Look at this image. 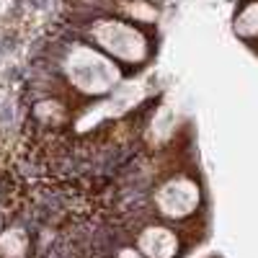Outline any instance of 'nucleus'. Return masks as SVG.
<instances>
[{
  "instance_id": "nucleus-1",
  "label": "nucleus",
  "mask_w": 258,
  "mask_h": 258,
  "mask_svg": "<svg viewBox=\"0 0 258 258\" xmlns=\"http://www.w3.org/2000/svg\"><path fill=\"white\" fill-rule=\"evenodd\" d=\"M64 73L78 91L88 96H103L119 83V68L91 47H73L64 59Z\"/></svg>"
},
{
  "instance_id": "nucleus-2",
  "label": "nucleus",
  "mask_w": 258,
  "mask_h": 258,
  "mask_svg": "<svg viewBox=\"0 0 258 258\" xmlns=\"http://www.w3.org/2000/svg\"><path fill=\"white\" fill-rule=\"evenodd\" d=\"M91 36L103 52H109L111 57H116L121 62L135 64L147 57L145 36L135 26L124 24V21H98L91 29Z\"/></svg>"
},
{
  "instance_id": "nucleus-3",
  "label": "nucleus",
  "mask_w": 258,
  "mask_h": 258,
  "mask_svg": "<svg viewBox=\"0 0 258 258\" xmlns=\"http://www.w3.org/2000/svg\"><path fill=\"white\" fill-rule=\"evenodd\" d=\"M199 207V186L188 176L168 178L155 191V209L168 220H186Z\"/></svg>"
},
{
  "instance_id": "nucleus-4",
  "label": "nucleus",
  "mask_w": 258,
  "mask_h": 258,
  "mask_svg": "<svg viewBox=\"0 0 258 258\" xmlns=\"http://www.w3.org/2000/svg\"><path fill=\"white\" fill-rule=\"evenodd\" d=\"M137 250L145 258H176L178 238H176V232L165 225H150L140 232Z\"/></svg>"
},
{
  "instance_id": "nucleus-5",
  "label": "nucleus",
  "mask_w": 258,
  "mask_h": 258,
  "mask_svg": "<svg viewBox=\"0 0 258 258\" xmlns=\"http://www.w3.org/2000/svg\"><path fill=\"white\" fill-rule=\"evenodd\" d=\"M29 250V235L21 227L0 232V258H24Z\"/></svg>"
},
{
  "instance_id": "nucleus-6",
  "label": "nucleus",
  "mask_w": 258,
  "mask_h": 258,
  "mask_svg": "<svg viewBox=\"0 0 258 258\" xmlns=\"http://www.w3.org/2000/svg\"><path fill=\"white\" fill-rule=\"evenodd\" d=\"M235 31L240 36L250 39V36H258V3H250L240 16L235 21Z\"/></svg>"
},
{
  "instance_id": "nucleus-7",
  "label": "nucleus",
  "mask_w": 258,
  "mask_h": 258,
  "mask_svg": "<svg viewBox=\"0 0 258 258\" xmlns=\"http://www.w3.org/2000/svg\"><path fill=\"white\" fill-rule=\"evenodd\" d=\"M124 8V13L126 16H132L135 21H155V8H150V3H145V0H129V3H124L121 6Z\"/></svg>"
},
{
  "instance_id": "nucleus-8",
  "label": "nucleus",
  "mask_w": 258,
  "mask_h": 258,
  "mask_svg": "<svg viewBox=\"0 0 258 258\" xmlns=\"http://www.w3.org/2000/svg\"><path fill=\"white\" fill-rule=\"evenodd\" d=\"M116 258H145L140 250H135V248H121L119 253H116Z\"/></svg>"
}]
</instances>
